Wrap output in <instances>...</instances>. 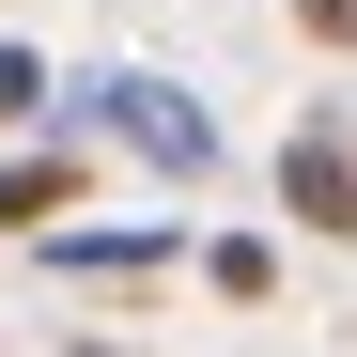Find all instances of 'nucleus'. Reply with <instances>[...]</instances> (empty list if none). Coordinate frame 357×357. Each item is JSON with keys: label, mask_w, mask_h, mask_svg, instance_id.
<instances>
[{"label": "nucleus", "mask_w": 357, "mask_h": 357, "mask_svg": "<svg viewBox=\"0 0 357 357\" xmlns=\"http://www.w3.org/2000/svg\"><path fill=\"white\" fill-rule=\"evenodd\" d=\"M78 93H93V125L125 140L140 171H171V187H202V171H218V125L187 109V78H155V63H109V78H78Z\"/></svg>", "instance_id": "1"}, {"label": "nucleus", "mask_w": 357, "mask_h": 357, "mask_svg": "<svg viewBox=\"0 0 357 357\" xmlns=\"http://www.w3.org/2000/svg\"><path fill=\"white\" fill-rule=\"evenodd\" d=\"M280 218H295V233H357V125H342V109H295V140H280Z\"/></svg>", "instance_id": "2"}, {"label": "nucleus", "mask_w": 357, "mask_h": 357, "mask_svg": "<svg viewBox=\"0 0 357 357\" xmlns=\"http://www.w3.org/2000/svg\"><path fill=\"white\" fill-rule=\"evenodd\" d=\"M47 264H63V280H155V264H187V233H171V218H125V233H47Z\"/></svg>", "instance_id": "3"}, {"label": "nucleus", "mask_w": 357, "mask_h": 357, "mask_svg": "<svg viewBox=\"0 0 357 357\" xmlns=\"http://www.w3.org/2000/svg\"><path fill=\"white\" fill-rule=\"evenodd\" d=\"M63 202H78V155H0V233H63Z\"/></svg>", "instance_id": "4"}, {"label": "nucleus", "mask_w": 357, "mask_h": 357, "mask_svg": "<svg viewBox=\"0 0 357 357\" xmlns=\"http://www.w3.org/2000/svg\"><path fill=\"white\" fill-rule=\"evenodd\" d=\"M202 280L233 295V311H264V295H280V249H264V233H218V249H202Z\"/></svg>", "instance_id": "5"}, {"label": "nucleus", "mask_w": 357, "mask_h": 357, "mask_svg": "<svg viewBox=\"0 0 357 357\" xmlns=\"http://www.w3.org/2000/svg\"><path fill=\"white\" fill-rule=\"evenodd\" d=\"M47 93H63V78H47V47H0V125H47Z\"/></svg>", "instance_id": "6"}, {"label": "nucleus", "mask_w": 357, "mask_h": 357, "mask_svg": "<svg viewBox=\"0 0 357 357\" xmlns=\"http://www.w3.org/2000/svg\"><path fill=\"white\" fill-rule=\"evenodd\" d=\"M295 31H311V47H357V0H295Z\"/></svg>", "instance_id": "7"}]
</instances>
